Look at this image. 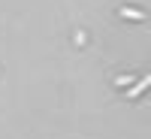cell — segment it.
I'll use <instances>...</instances> for the list:
<instances>
[{
  "mask_svg": "<svg viewBox=\"0 0 151 139\" xmlns=\"http://www.w3.org/2000/svg\"><path fill=\"white\" fill-rule=\"evenodd\" d=\"M148 85H151V76H148V79H142V82H139V85H136V88H130V94H127V97H139V94L145 91V88H148Z\"/></svg>",
  "mask_w": 151,
  "mask_h": 139,
  "instance_id": "1",
  "label": "cell"
}]
</instances>
